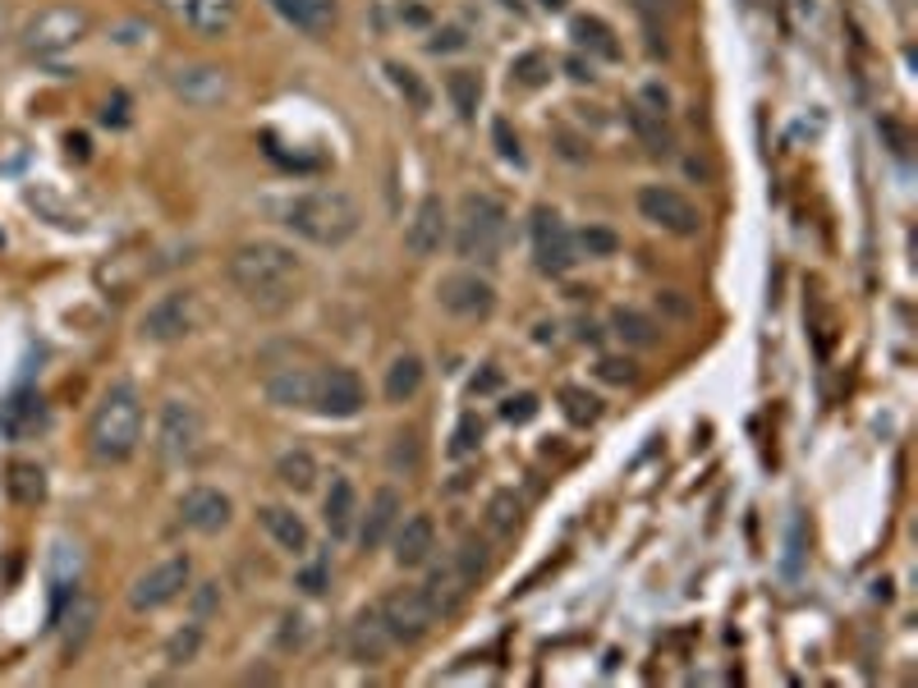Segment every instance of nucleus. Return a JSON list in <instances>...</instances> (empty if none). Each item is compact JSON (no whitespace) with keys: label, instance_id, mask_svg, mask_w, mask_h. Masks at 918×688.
<instances>
[{"label":"nucleus","instance_id":"1","mask_svg":"<svg viewBox=\"0 0 918 688\" xmlns=\"http://www.w3.org/2000/svg\"><path fill=\"white\" fill-rule=\"evenodd\" d=\"M229 285L258 313H286L303 290V262L294 258V248L271 239L239 244L229 252Z\"/></svg>","mask_w":918,"mask_h":688},{"label":"nucleus","instance_id":"2","mask_svg":"<svg viewBox=\"0 0 918 688\" xmlns=\"http://www.w3.org/2000/svg\"><path fill=\"white\" fill-rule=\"evenodd\" d=\"M280 225H286L290 235H299L303 244L340 248L359 235L363 212L345 189H313V193H299L280 207Z\"/></svg>","mask_w":918,"mask_h":688},{"label":"nucleus","instance_id":"3","mask_svg":"<svg viewBox=\"0 0 918 688\" xmlns=\"http://www.w3.org/2000/svg\"><path fill=\"white\" fill-rule=\"evenodd\" d=\"M143 441V404L134 386H111L107 395L97 399L92 422H88V445L101 464H124L134 459Z\"/></svg>","mask_w":918,"mask_h":688},{"label":"nucleus","instance_id":"4","mask_svg":"<svg viewBox=\"0 0 918 688\" xmlns=\"http://www.w3.org/2000/svg\"><path fill=\"white\" fill-rule=\"evenodd\" d=\"M505 235H510V212L501 207L492 193H464V198H459V212H455V248H459V258L496 267L501 248H505Z\"/></svg>","mask_w":918,"mask_h":688},{"label":"nucleus","instance_id":"5","mask_svg":"<svg viewBox=\"0 0 918 688\" xmlns=\"http://www.w3.org/2000/svg\"><path fill=\"white\" fill-rule=\"evenodd\" d=\"M88 37V14L83 10H74V5H51L42 10L33 23H29V33H23V46L33 50V56H60V50H69L74 42H83Z\"/></svg>","mask_w":918,"mask_h":688},{"label":"nucleus","instance_id":"6","mask_svg":"<svg viewBox=\"0 0 918 688\" xmlns=\"http://www.w3.org/2000/svg\"><path fill=\"white\" fill-rule=\"evenodd\" d=\"M533 258H538V271L542 275H566L579 262L574 235H570L566 221H560L551 207L533 212Z\"/></svg>","mask_w":918,"mask_h":688},{"label":"nucleus","instance_id":"7","mask_svg":"<svg viewBox=\"0 0 918 688\" xmlns=\"http://www.w3.org/2000/svg\"><path fill=\"white\" fill-rule=\"evenodd\" d=\"M639 212H643V221L661 225L667 235H680V239H688V235H698V229H703V216H698L694 202H688L680 189H667V184L639 189Z\"/></svg>","mask_w":918,"mask_h":688},{"label":"nucleus","instance_id":"8","mask_svg":"<svg viewBox=\"0 0 918 688\" xmlns=\"http://www.w3.org/2000/svg\"><path fill=\"white\" fill-rule=\"evenodd\" d=\"M377 610H381V620H387L395 643H418L432 633V624H437V610L423 597V588H395Z\"/></svg>","mask_w":918,"mask_h":688},{"label":"nucleus","instance_id":"9","mask_svg":"<svg viewBox=\"0 0 918 688\" xmlns=\"http://www.w3.org/2000/svg\"><path fill=\"white\" fill-rule=\"evenodd\" d=\"M198 445H202L198 409H193V404H184V399H166L161 422H157V454L166 459V464H184V459H193Z\"/></svg>","mask_w":918,"mask_h":688},{"label":"nucleus","instance_id":"10","mask_svg":"<svg viewBox=\"0 0 918 688\" xmlns=\"http://www.w3.org/2000/svg\"><path fill=\"white\" fill-rule=\"evenodd\" d=\"M184 588H189V560L184 555H170V560H161V565H152L147 574L134 578L130 606L134 610H161V606H170L175 597H180Z\"/></svg>","mask_w":918,"mask_h":688},{"label":"nucleus","instance_id":"11","mask_svg":"<svg viewBox=\"0 0 918 688\" xmlns=\"http://www.w3.org/2000/svg\"><path fill=\"white\" fill-rule=\"evenodd\" d=\"M437 298H441V308L455 313V317H492L496 285L488 275H478V271H455V275H446L437 285Z\"/></svg>","mask_w":918,"mask_h":688},{"label":"nucleus","instance_id":"12","mask_svg":"<svg viewBox=\"0 0 918 688\" xmlns=\"http://www.w3.org/2000/svg\"><path fill=\"white\" fill-rule=\"evenodd\" d=\"M363 381L359 372H349V368H326L317 372V404L313 409L326 414V418H354L363 409Z\"/></svg>","mask_w":918,"mask_h":688},{"label":"nucleus","instance_id":"13","mask_svg":"<svg viewBox=\"0 0 918 688\" xmlns=\"http://www.w3.org/2000/svg\"><path fill=\"white\" fill-rule=\"evenodd\" d=\"M629 129L639 134V143L652 151V157L671 151L675 147V134H671V120H667V92L648 88L643 101H634V106H629Z\"/></svg>","mask_w":918,"mask_h":688},{"label":"nucleus","instance_id":"14","mask_svg":"<svg viewBox=\"0 0 918 688\" xmlns=\"http://www.w3.org/2000/svg\"><path fill=\"white\" fill-rule=\"evenodd\" d=\"M450 235V216H446V202L441 198H423L414 221L404 225V248L414 252V258H437L441 244Z\"/></svg>","mask_w":918,"mask_h":688},{"label":"nucleus","instance_id":"15","mask_svg":"<svg viewBox=\"0 0 918 688\" xmlns=\"http://www.w3.org/2000/svg\"><path fill=\"white\" fill-rule=\"evenodd\" d=\"M391 647H395V639H391L387 620H381V610H363V616L349 624V656L359 661V666H381V661L391 656Z\"/></svg>","mask_w":918,"mask_h":688},{"label":"nucleus","instance_id":"16","mask_svg":"<svg viewBox=\"0 0 918 688\" xmlns=\"http://www.w3.org/2000/svg\"><path fill=\"white\" fill-rule=\"evenodd\" d=\"M473 593V578L459 569V560L450 555L446 565H437L427 574V583H423V597L432 601V610H437V616H455L459 606H464V597Z\"/></svg>","mask_w":918,"mask_h":688},{"label":"nucleus","instance_id":"17","mask_svg":"<svg viewBox=\"0 0 918 688\" xmlns=\"http://www.w3.org/2000/svg\"><path fill=\"white\" fill-rule=\"evenodd\" d=\"M395 565L400 569H418L432 560V551H437V523H432L427 515H414V519H400L395 523Z\"/></svg>","mask_w":918,"mask_h":688},{"label":"nucleus","instance_id":"18","mask_svg":"<svg viewBox=\"0 0 918 688\" xmlns=\"http://www.w3.org/2000/svg\"><path fill=\"white\" fill-rule=\"evenodd\" d=\"M170 83L189 106H216V101L229 97V74L221 65H189V69L175 74Z\"/></svg>","mask_w":918,"mask_h":688},{"label":"nucleus","instance_id":"19","mask_svg":"<svg viewBox=\"0 0 918 688\" xmlns=\"http://www.w3.org/2000/svg\"><path fill=\"white\" fill-rule=\"evenodd\" d=\"M193 326V298L189 294H166L161 303H152L143 317V336L147 340H180Z\"/></svg>","mask_w":918,"mask_h":688},{"label":"nucleus","instance_id":"20","mask_svg":"<svg viewBox=\"0 0 918 688\" xmlns=\"http://www.w3.org/2000/svg\"><path fill=\"white\" fill-rule=\"evenodd\" d=\"M271 10L286 19L290 29L309 33V37H326L331 29H336V19H340L336 0H271Z\"/></svg>","mask_w":918,"mask_h":688},{"label":"nucleus","instance_id":"21","mask_svg":"<svg viewBox=\"0 0 918 688\" xmlns=\"http://www.w3.org/2000/svg\"><path fill=\"white\" fill-rule=\"evenodd\" d=\"M46 427V399L33 395V391H19L0 404V431H5L10 441H29Z\"/></svg>","mask_w":918,"mask_h":688},{"label":"nucleus","instance_id":"22","mask_svg":"<svg viewBox=\"0 0 918 688\" xmlns=\"http://www.w3.org/2000/svg\"><path fill=\"white\" fill-rule=\"evenodd\" d=\"M180 519L193 532H208V538H212V532H221L229 523V496H221L216 487H193L180 500Z\"/></svg>","mask_w":918,"mask_h":688},{"label":"nucleus","instance_id":"23","mask_svg":"<svg viewBox=\"0 0 918 688\" xmlns=\"http://www.w3.org/2000/svg\"><path fill=\"white\" fill-rule=\"evenodd\" d=\"M267 399L280 409H313L317 404V372L313 368H280L267 381Z\"/></svg>","mask_w":918,"mask_h":688},{"label":"nucleus","instance_id":"24","mask_svg":"<svg viewBox=\"0 0 918 688\" xmlns=\"http://www.w3.org/2000/svg\"><path fill=\"white\" fill-rule=\"evenodd\" d=\"M400 492H391V487H381L372 500H368V515H363V523H359V542H363V551H377V546H387L391 542V532H395V523H400Z\"/></svg>","mask_w":918,"mask_h":688},{"label":"nucleus","instance_id":"25","mask_svg":"<svg viewBox=\"0 0 918 688\" xmlns=\"http://www.w3.org/2000/svg\"><path fill=\"white\" fill-rule=\"evenodd\" d=\"M322 515H326V532L336 542L354 532V519H359V492H354L349 477H331V492H326Z\"/></svg>","mask_w":918,"mask_h":688},{"label":"nucleus","instance_id":"26","mask_svg":"<svg viewBox=\"0 0 918 688\" xmlns=\"http://www.w3.org/2000/svg\"><path fill=\"white\" fill-rule=\"evenodd\" d=\"M258 519H262V528L271 532V542H276L280 551H290V555H303V551H309V523H303L294 509H286V505H262Z\"/></svg>","mask_w":918,"mask_h":688},{"label":"nucleus","instance_id":"27","mask_svg":"<svg viewBox=\"0 0 918 688\" xmlns=\"http://www.w3.org/2000/svg\"><path fill=\"white\" fill-rule=\"evenodd\" d=\"M570 37L589 50V56H602V60H620L625 56V46H620V37H616V29H611L606 19H597V14H579L574 23H570Z\"/></svg>","mask_w":918,"mask_h":688},{"label":"nucleus","instance_id":"28","mask_svg":"<svg viewBox=\"0 0 918 688\" xmlns=\"http://www.w3.org/2000/svg\"><path fill=\"white\" fill-rule=\"evenodd\" d=\"M239 5H244V0H189L184 14L193 23V33H202V37H225L229 29H235Z\"/></svg>","mask_w":918,"mask_h":688},{"label":"nucleus","instance_id":"29","mask_svg":"<svg viewBox=\"0 0 918 688\" xmlns=\"http://www.w3.org/2000/svg\"><path fill=\"white\" fill-rule=\"evenodd\" d=\"M5 492L14 505H42L46 500V473L37 464H29V459H14V464L5 469Z\"/></svg>","mask_w":918,"mask_h":688},{"label":"nucleus","instance_id":"30","mask_svg":"<svg viewBox=\"0 0 918 688\" xmlns=\"http://www.w3.org/2000/svg\"><path fill=\"white\" fill-rule=\"evenodd\" d=\"M418 391H423V359L400 353V359L387 368V399L391 404H410Z\"/></svg>","mask_w":918,"mask_h":688},{"label":"nucleus","instance_id":"31","mask_svg":"<svg viewBox=\"0 0 918 688\" xmlns=\"http://www.w3.org/2000/svg\"><path fill=\"white\" fill-rule=\"evenodd\" d=\"M611 326H616V336L625 345H634V349H652L661 340V326L648 313H639V308H616V313H611Z\"/></svg>","mask_w":918,"mask_h":688},{"label":"nucleus","instance_id":"32","mask_svg":"<svg viewBox=\"0 0 918 688\" xmlns=\"http://www.w3.org/2000/svg\"><path fill=\"white\" fill-rule=\"evenodd\" d=\"M276 477L286 482L290 492H313L317 487V459L309 450H286L276 459Z\"/></svg>","mask_w":918,"mask_h":688},{"label":"nucleus","instance_id":"33","mask_svg":"<svg viewBox=\"0 0 918 688\" xmlns=\"http://www.w3.org/2000/svg\"><path fill=\"white\" fill-rule=\"evenodd\" d=\"M92 624H97V601H88V597H74L69 616H65V656H79V652H83V643H88Z\"/></svg>","mask_w":918,"mask_h":688},{"label":"nucleus","instance_id":"34","mask_svg":"<svg viewBox=\"0 0 918 688\" xmlns=\"http://www.w3.org/2000/svg\"><path fill=\"white\" fill-rule=\"evenodd\" d=\"M446 92H450L455 111L464 115V120H473V115H478V101H482V79H478L473 69H455L450 79H446Z\"/></svg>","mask_w":918,"mask_h":688},{"label":"nucleus","instance_id":"35","mask_svg":"<svg viewBox=\"0 0 918 688\" xmlns=\"http://www.w3.org/2000/svg\"><path fill=\"white\" fill-rule=\"evenodd\" d=\"M560 409H566V418H570L574 427H589V422L602 418V399L589 395L583 386H566V391H560Z\"/></svg>","mask_w":918,"mask_h":688},{"label":"nucleus","instance_id":"36","mask_svg":"<svg viewBox=\"0 0 918 688\" xmlns=\"http://www.w3.org/2000/svg\"><path fill=\"white\" fill-rule=\"evenodd\" d=\"M574 248L589 252V258H611V252H620V235H616V229H606V225H589V229H579Z\"/></svg>","mask_w":918,"mask_h":688},{"label":"nucleus","instance_id":"37","mask_svg":"<svg viewBox=\"0 0 918 688\" xmlns=\"http://www.w3.org/2000/svg\"><path fill=\"white\" fill-rule=\"evenodd\" d=\"M510 74H515L519 88H542V83L551 79V65H547L542 50H528V56L515 60V69H510Z\"/></svg>","mask_w":918,"mask_h":688},{"label":"nucleus","instance_id":"38","mask_svg":"<svg viewBox=\"0 0 918 688\" xmlns=\"http://www.w3.org/2000/svg\"><path fill=\"white\" fill-rule=\"evenodd\" d=\"M488 515H492V528L496 532H515V523H519V500H515V492H496L492 505H488Z\"/></svg>","mask_w":918,"mask_h":688},{"label":"nucleus","instance_id":"39","mask_svg":"<svg viewBox=\"0 0 918 688\" xmlns=\"http://www.w3.org/2000/svg\"><path fill=\"white\" fill-rule=\"evenodd\" d=\"M478 441H482V422L473 414H464V418H459V427H455V437H450V454L464 459V454L478 450Z\"/></svg>","mask_w":918,"mask_h":688},{"label":"nucleus","instance_id":"40","mask_svg":"<svg viewBox=\"0 0 918 688\" xmlns=\"http://www.w3.org/2000/svg\"><path fill=\"white\" fill-rule=\"evenodd\" d=\"M492 143H496V151H501L505 161H515V166L524 161V147H519V134L510 129V120H492Z\"/></svg>","mask_w":918,"mask_h":688},{"label":"nucleus","instance_id":"41","mask_svg":"<svg viewBox=\"0 0 918 688\" xmlns=\"http://www.w3.org/2000/svg\"><path fill=\"white\" fill-rule=\"evenodd\" d=\"M391 79H395V88H400L404 97H410L418 111H427V88L418 83V74H414V69H404V65H391Z\"/></svg>","mask_w":918,"mask_h":688},{"label":"nucleus","instance_id":"42","mask_svg":"<svg viewBox=\"0 0 918 688\" xmlns=\"http://www.w3.org/2000/svg\"><path fill=\"white\" fill-rule=\"evenodd\" d=\"M455 560H459V569H464V574H469V578L478 583V574L488 569V546H482V542H473V538H469L464 546L455 551Z\"/></svg>","mask_w":918,"mask_h":688},{"label":"nucleus","instance_id":"43","mask_svg":"<svg viewBox=\"0 0 918 688\" xmlns=\"http://www.w3.org/2000/svg\"><path fill=\"white\" fill-rule=\"evenodd\" d=\"M501 414H505V422L524 427V422L538 418V395H515V399H505V404H501Z\"/></svg>","mask_w":918,"mask_h":688},{"label":"nucleus","instance_id":"44","mask_svg":"<svg viewBox=\"0 0 918 688\" xmlns=\"http://www.w3.org/2000/svg\"><path fill=\"white\" fill-rule=\"evenodd\" d=\"M198 639H202L198 624H193L189 633H175V639H170V666H189L193 652H198Z\"/></svg>","mask_w":918,"mask_h":688},{"label":"nucleus","instance_id":"45","mask_svg":"<svg viewBox=\"0 0 918 688\" xmlns=\"http://www.w3.org/2000/svg\"><path fill=\"white\" fill-rule=\"evenodd\" d=\"M597 376L611 381V386H629V381L639 376V372H634L629 359H602V363H597Z\"/></svg>","mask_w":918,"mask_h":688},{"label":"nucleus","instance_id":"46","mask_svg":"<svg viewBox=\"0 0 918 688\" xmlns=\"http://www.w3.org/2000/svg\"><path fill=\"white\" fill-rule=\"evenodd\" d=\"M634 5H639V14H643L648 23H661V19H671L675 0H634Z\"/></svg>","mask_w":918,"mask_h":688},{"label":"nucleus","instance_id":"47","mask_svg":"<svg viewBox=\"0 0 918 688\" xmlns=\"http://www.w3.org/2000/svg\"><path fill=\"white\" fill-rule=\"evenodd\" d=\"M464 46H469V37L459 29H441L437 37H432V50H437V56H441V50H464Z\"/></svg>","mask_w":918,"mask_h":688},{"label":"nucleus","instance_id":"48","mask_svg":"<svg viewBox=\"0 0 918 688\" xmlns=\"http://www.w3.org/2000/svg\"><path fill=\"white\" fill-rule=\"evenodd\" d=\"M501 386V372L496 368H482L478 376H473V395H492Z\"/></svg>","mask_w":918,"mask_h":688},{"label":"nucleus","instance_id":"49","mask_svg":"<svg viewBox=\"0 0 918 688\" xmlns=\"http://www.w3.org/2000/svg\"><path fill=\"white\" fill-rule=\"evenodd\" d=\"M299 588H303V593H322V588H326V569H322V565H313L309 574L299 578Z\"/></svg>","mask_w":918,"mask_h":688},{"label":"nucleus","instance_id":"50","mask_svg":"<svg viewBox=\"0 0 918 688\" xmlns=\"http://www.w3.org/2000/svg\"><path fill=\"white\" fill-rule=\"evenodd\" d=\"M566 69H570V79H579V83H583V79H593V65H583V60H570Z\"/></svg>","mask_w":918,"mask_h":688},{"label":"nucleus","instance_id":"51","mask_svg":"<svg viewBox=\"0 0 918 688\" xmlns=\"http://www.w3.org/2000/svg\"><path fill=\"white\" fill-rule=\"evenodd\" d=\"M152 5H161V10H170V14H184L189 0H152Z\"/></svg>","mask_w":918,"mask_h":688},{"label":"nucleus","instance_id":"52","mask_svg":"<svg viewBox=\"0 0 918 688\" xmlns=\"http://www.w3.org/2000/svg\"><path fill=\"white\" fill-rule=\"evenodd\" d=\"M69 151L83 161V157H88V138H83V134H79V138H69Z\"/></svg>","mask_w":918,"mask_h":688},{"label":"nucleus","instance_id":"53","mask_svg":"<svg viewBox=\"0 0 918 688\" xmlns=\"http://www.w3.org/2000/svg\"><path fill=\"white\" fill-rule=\"evenodd\" d=\"M538 5H542V10H551V14H556V10H566V5H570V0H538Z\"/></svg>","mask_w":918,"mask_h":688}]
</instances>
